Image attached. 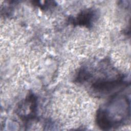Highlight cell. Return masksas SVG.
<instances>
[{"label":"cell","instance_id":"cell-1","mask_svg":"<svg viewBox=\"0 0 131 131\" xmlns=\"http://www.w3.org/2000/svg\"><path fill=\"white\" fill-rule=\"evenodd\" d=\"M94 14L92 12L88 11L82 13L76 19V23L83 26L90 25L93 21Z\"/></svg>","mask_w":131,"mask_h":131}]
</instances>
